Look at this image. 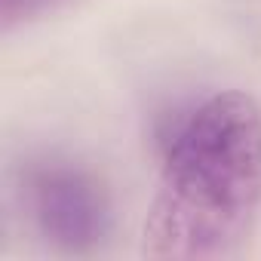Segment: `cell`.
Masks as SVG:
<instances>
[{"label": "cell", "mask_w": 261, "mask_h": 261, "mask_svg": "<svg viewBox=\"0 0 261 261\" xmlns=\"http://www.w3.org/2000/svg\"><path fill=\"white\" fill-rule=\"evenodd\" d=\"M71 0H0V22L4 28H16V25H28V22H37L56 10H62Z\"/></svg>", "instance_id": "3"}, {"label": "cell", "mask_w": 261, "mask_h": 261, "mask_svg": "<svg viewBox=\"0 0 261 261\" xmlns=\"http://www.w3.org/2000/svg\"><path fill=\"white\" fill-rule=\"evenodd\" d=\"M16 209L37 243L56 255H98L114 233V203L105 181L65 154H31L13 175Z\"/></svg>", "instance_id": "2"}, {"label": "cell", "mask_w": 261, "mask_h": 261, "mask_svg": "<svg viewBox=\"0 0 261 261\" xmlns=\"http://www.w3.org/2000/svg\"><path fill=\"white\" fill-rule=\"evenodd\" d=\"M261 212V108L215 89L178 108L160 133V175L142 227L148 258L233 255Z\"/></svg>", "instance_id": "1"}]
</instances>
